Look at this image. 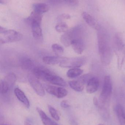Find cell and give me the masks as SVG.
Segmentation results:
<instances>
[{"instance_id": "1", "label": "cell", "mask_w": 125, "mask_h": 125, "mask_svg": "<svg viewBox=\"0 0 125 125\" xmlns=\"http://www.w3.org/2000/svg\"><path fill=\"white\" fill-rule=\"evenodd\" d=\"M97 38L98 52L101 62L106 65L109 64L112 59V50L109 36L106 30L101 28L98 31Z\"/></svg>"}, {"instance_id": "2", "label": "cell", "mask_w": 125, "mask_h": 125, "mask_svg": "<svg viewBox=\"0 0 125 125\" xmlns=\"http://www.w3.org/2000/svg\"><path fill=\"white\" fill-rule=\"evenodd\" d=\"M33 73L34 75L38 79L57 86L61 87L67 86V83L62 78L47 68L42 67H35L33 70Z\"/></svg>"}, {"instance_id": "3", "label": "cell", "mask_w": 125, "mask_h": 125, "mask_svg": "<svg viewBox=\"0 0 125 125\" xmlns=\"http://www.w3.org/2000/svg\"><path fill=\"white\" fill-rule=\"evenodd\" d=\"M84 28L82 25H78L68 31L60 38L61 43L66 47L71 45L72 42L79 38H82Z\"/></svg>"}, {"instance_id": "4", "label": "cell", "mask_w": 125, "mask_h": 125, "mask_svg": "<svg viewBox=\"0 0 125 125\" xmlns=\"http://www.w3.org/2000/svg\"><path fill=\"white\" fill-rule=\"evenodd\" d=\"M23 35L16 31L7 30L4 27L0 28V42L1 44L16 42L23 39Z\"/></svg>"}, {"instance_id": "5", "label": "cell", "mask_w": 125, "mask_h": 125, "mask_svg": "<svg viewBox=\"0 0 125 125\" xmlns=\"http://www.w3.org/2000/svg\"><path fill=\"white\" fill-rule=\"evenodd\" d=\"M112 82L109 76H105L102 89L99 98L101 106H103L107 104L110 100L112 92Z\"/></svg>"}, {"instance_id": "6", "label": "cell", "mask_w": 125, "mask_h": 125, "mask_svg": "<svg viewBox=\"0 0 125 125\" xmlns=\"http://www.w3.org/2000/svg\"><path fill=\"white\" fill-rule=\"evenodd\" d=\"M17 76L13 73H9L0 81V92L1 94H6L14 87L17 81Z\"/></svg>"}, {"instance_id": "7", "label": "cell", "mask_w": 125, "mask_h": 125, "mask_svg": "<svg viewBox=\"0 0 125 125\" xmlns=\"http://www.w3.org/2000/svg\"><path fill=\"white\" fill-rule=\"evenodd\" d=\"M86 61V59L84 56L67 58L59 64L62 67L66 68H79L83 65Z\"/></svg>"}, {"instance_id": "8", "label": "cell", "mask_w": 125, "mask_h": 125, "mask_svg": "<svg viewBox=\"0 0 125 125\" xmlns=\"http://www.w3.org/2000/svg\"><path fill=\"white\" fill-rule=\"evenodd\" d=\"M28 78L30 85L36 93L39 96H44L45 95V90L38 79L32 74H28Z\"/></svg>"}, {"instance_id": "9", "label": "cell", "mask_w": 125, "mask_h": 125, "mask_svg": "<svg viewBox=\"0 0 125 125\" xmlns=\"http://www.w3.org/2000/svg\"><path fill=\"white\" fill-rule=\"evenodd\" d=\"M45 90L49 94L59 98L64 97L68 94L67 90L61 87L47 85L45 86Z\"/></svg>"}, {"instance_id": "10", "label": "cell", "mask_w": 125, "mask_h": 125, "mask_svg": "<svg viewBox=\"0 0 125 125\" xmlns=\"http://www.w3.org/2000/svg\"><path fill=\"white\" fill-rule=\"evenodd\" d=\"M41 23L33 22L31 24L32 35L34 39L38 42H42L43 37L42 31L41 27Z\"/></svg>"}, {"instance_id": "11", "label": "cell", "mask_w": 125, "mask_h": 125, "mask_svg": "<svg viewBox=\"0 0 125 125\" xmlns=\"http://www.w3.org/2000/svg\"><path fill=\"white\" fill-rule=\"evenodd\" d=\"M82 16L86 23L90 27L95 30L98 31L102 28L95 19L90 14L86 12H83L82 13Z\"/></svg>"}, {"instance_id": "12", "label": "cell", "mask_w": 125, "mask_h": 125, "mask_svg": "<svg viewBox=\"0 0 125 125\" xmlns=\"http://www.w3.org/2000/svg\"><path fill=\"white\" fill-rule=\"evenodd\" d=\"M100 86L98 78L92 77L87 84L86 92L89 94H92L97 91Z\"/></svg>"}, {"instance_id": "13", "label": "cell", "mask_w": 125, "mask_h": 125, "mask_svg": "<svg viewBox=\"0 0 125 125\" xmlns=\"http://www.w3.org/2000/svg\"><path fill=\"white\" fill-rule=\"evenodd\" d=\"M71 45L74 51L78 54H81L85 48L84 42L82 38H79L73 40Z\"/></svg>"}, {"instance_id": "14", "label": "cell", "mask_w": 125, "mask_h": 125, "mask_svg": "<svg viewBox=\"0 0 125 125\" xmlns=\"http://www.w3.org/2000/svg\"><path fill=\"white\" fill-rule=\"evenodd\" d=\"M14 93L18 100L24 105L26 108H29L30 107V102L24 92L19 88H15Z\"/></svg>"}, {"instance_id": "15", "label": "cell", "mask_w": 125, "mask_h": 125, "mask_svg": "<svg viewBox=\"0 0 125 125\" xmlns=\"http://www.w3.org/2000/svg\"><path fill=\"white\" fill-rule=\"evenodd\" d=\"M114 45L116 51H121L124 50L125 45L123 42L122 35L120 33L115 34L114 37Z\"/></svg>"}, {"instance_id": "16", "label": "cell", "mask_w": 125, "mask_h": 125, "mask_svg": "<svg viewBox=\"0 0 125 125\" xmlns=\"http://www.w3.org/2000/svg\"><path fill=\"white\" fill-rule=\"evenodd\" d=\"M66 58L59 56H45L43 58L44 63L49 65H55L60 64Z\"/></svg>"}, {"instance_id": "17", "label": "cell", "mask_w": 125, "mask_h": 125, "mask_svg": "<svg viewBox=\"0 0 125 125\" xmlns=\"http://www.w3.org/2000/svg\"><path fill=\"white\" fill-rule=\"evenodd\" d=\"M20 64L21 67L25 70H33L34 67V63L33 61L28 57H23L20 59Z\"/></svg>"}, {"instance_id": "18", "label": "cell", "mask_w": 125, "mask_h": 125, "mask_svg": "<svg viewBox=\"0 0 125 125\" xmlns=\"http://www.w3.org/2000/svg\"><path fill=\"white\" fill-rule=\"evenodd\" d=\"M37 111L39 113L42 122L44 125H59L49 118L45 112L39 107H37Z\"/></svg>"}, {"instance_id": "19", "label": "cell", "mask_w": 125, "mask_h": 125, "mask_svg": "<svg viewBox=\"0 0 125 125\" xmlns=\"http://www.w3.org/2000/svg\"><path fill=\"white\" fill-rule=\"evenodd\" d=\"M42 18L43 14L34 11L31 12L29 17L25 19V21L30 25L33 22H38L41 23Z\"/></svg>"}, {"instance_id": "20", "label": "cell", "mask_w": 125, "mask_h": 125, "mask_svg": "<svg viewBox=\"0 0 125 125\" xmlns=\"http://www.w3.org/2000/svg\"><path fill=\"white\" fill-rule=\"evenodd\" d=\"M116 113L120 125H125V110L124 107L120 104L116 106Z\"/></svg>"}, {"instance_id": "21", "label": "cell", "mask_w": 125, "mask_h": 125, "mask_svg": "<svg viewBox=\"0 0 125 125\" xmlns=\"http://www.w3.org/2000/svg\"><path fill=\"white\" fill-rule=\"evenodd\" d=\"M34 11L40 14H43L47 12L49 10V7L45 3H36L33 5Z\"/></svg>"}, {"instance_id": "22", "label": "cell", "mask_w": 125, "mask_h": 125, "mask_svg": "<svg viewBox=\"0 0 125 125\" xmlns=\"http://www.w3.org/2000/svg\"><path fill=\"white\" fill-rule=\"evenodd\" d=\"M68 83L70 87L76 92H82L84 89L85 84L78 79L77 81H69Z\"/></svg>"}, {"instance_id": "23", "label": "cell", "mask_w": 125, "mask_h": 125, "mask_svg": "<svg viewBox=\"0 0 125 125\" xmlns=\"http://www.w3.org/2000/svg\"><path fill=\"white\" fill-rule=\"evenodd\" d=\"M83 73V70L79 68L70 69L67 72V76L70 78H74L78 77Z\"/></svg>"}, {"instance_id": "24", "label": "cell", "mask_w": 125, "mask_h": 125, "mask_svg": "<svg viewBox=\"0 0 125 125\" xmlns=\"http://www.w3.org/2000/svg\"><path fill=\"white\" fill-rule=\"evenodd\" d=\"M56 31L59 33L66 32L68 30V26L67 24L64 22L59 23L55 27Z\"/></svg>"}, {"instance_id": "25", "label": "cell", "mask_w": 125, "mask_h": 125, "mask_svg": "<svg viewBox=\"0 0 125 125\" xmlns=\"http://www.w3.org/2000/svg\"><path fill=\"white\" fill-rule=\"evenodd\" d=\"M51 48L54 52L58 56L61 55L64 53V48L58 44H55L52 45Z\"/></svg>"}, {"instance_id": "26", "label": "cell", "mask_w": 125, "mask_h": 125, "mask_svg": "<svg viewBox=\"0 0 125 125\" xmlns=\"http://www.w3.org/2000/svg\"><path fill=\"white\" fill-rule=\"evenodd\" d=\"M48 109L51 116L56 121H58L60 120V118L58 113L55 108L51 106H48Z\"/></svg>"}, {"instance_id": "27", "label": "cell", "mask_w": 125, "mask_h": 125, "mask_svg": "<svg viewBox=\"0 0 125 125\" xmlns=\"http://www.w3.org/2000/svg\"><path fill=\"white\" fill-rule=\"evenodd\" d=\"M93 77L92 75L91 74H86L83 75L82 76H80L78 80L80 81L83 83L84 84H87L90 80Z\"/></svg>"}, {"instance_id": "28", "label": "cell", "mask_w": 125, "mask_h": 125, "mask_svg": "<svg viewBox=\"0 0 125 125\" xmlns=\"http://www.w3.org/2000/svg\"><path fill=\"white\" fill-rule=\"evenodd\" d=\"M65 2L72 6H76L79 3L78 0H64Z\"/></svg>"}, {"instance_id": "29", "label": "cell", "mask_w": 125, "mask_h": 125, "mask_svg": "<svg viewBox=\"0 0 125 125\" xmlns=\"http://www.w3.org/2000/svg\"><path fill=\"white\" fill-rule=\"evenodd\" d=\"M60 106L61 108L65 109L69 108L70 106L68 102L66 100H63L61 101L60 104Z\"/></svg>"}, {"instance_id": "30", "label": "cell", "mask_w": 125, "mask_h": 125, "mask_svg": "<svg viewBox=\"0 0 125 125\" xmlns=\"http://www.w3.org/2000/svg\"><path fill=\"white\" fill-rule=\"evenodd\" d=\"M70 18V16L68 14H62L59 16L58 18L59 20H61L62 19H69Z\"/></svg>"}, {"instance_id": "31", "label": "cell", "mask_w": 125, "mask_h": 125, "mask_svg": "<svg viewBox=\"0 0 125 125\" xmlns=\"http://www.w3.org/2000/svg\"><path fill=\"white\" fill-rule=\"evenodd\" d=\"M51 4H57L61 3V0H48Z\"/></svg>"}, {"instance_id": "32", "label": "cell", "mask_w": 125, "mask_h": 125, "mask_svg": "<svg viewBox=\"0 0 125 125\" xmlns=\"http://www.w3.org/2000/svg\"><path fill=\"white\" fill-rule=\"evenodd\" d=\"M93 103H94V105L96 106H98L99 105V102H98V100L97 98L96 97H94L93 98Z\"/></svg>"}, {"instance_id": "33", "label": "cell", "mask_w": 125, "mask_h": 125, "mask_svg": "<svg viewBox=\"0 0 125 125\" xmlns=\"http://www.w3.org/2000/svg\"><path fill=\"white\" fill-rule=\"evenodd\" d=\"M70 125H79L78 123L74 119H71L70 120Z\"/></svg>"}, {"instance_id": "34", "label": "cell", "mask_w": 125, "mask_h": 125, "mask_svg": "<svg viewBox=\"0 0 125 125\" xmlns=\"http://www.w3.org/2000/svg\"><path fill=\"white\" fill-rule=\"evenodd\" d=\"M24 125H32L31 124L27 121H25L24 122Z\"/></svg>"}, {"instance_id": "35", "label": "cell", "mask_w": 125, "mask_h": 125, "mask_svg": "<svg viewBox=\"0 0 125 125\" xmlns=\"http://www.w3.org/2000/svg\"><path fill=\"white\" fill-rule=\"evenodd\" d=\"M124 51H125V48H124Z\"/></svg>"}, {"instance_id": "36", "label": "cell", "mask_w": 125, "mask_h": 125, "mask_svg": "<svg viewBox=\"0 0 125 125\" xmlns=\"http://www.w3.org/2000/svg\"><path fill=\"white\" fill-rule=\"evenodd\" d=\"M102 125V124H99V125Z\"/></svg>"}, {"instance_id": "37", "label": "cell", "mask_w": 125, "mask_h": 125, "mask_svg": "<svg viewBox=\"0 0 125 125\" xmlns=\"http://www.w3.org/2000/svg\"></svg>"}]
</instances>
